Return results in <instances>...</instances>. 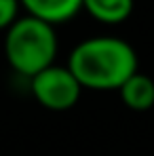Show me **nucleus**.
I'll return each mask as SVG.
<instances>
[{"label":"nucleus","instance_id":"1","mask_svg":"<svg viewBox=\"0 0 154 156\" xmlns=\"http://www.w3.org/2000/svg\"><path fill=\"white\" fill-rule=\"evenodd\" d=\"M139 66L137 53L116 36H93L78 42L70 53L68 68L82 89L118 91Z\"/></svg>","mask_w":154,"mask_h":156},{"label":"nucleus","instance_id":"2","mask_svg":"<svg viewBox=\"0 0 154 156\" xmlns=\"http://www.w3.org/2000/svg\"><path fill=\"white\" fill-rule=\"evenodd\" d=\"M57 47L55 26L45 23L32 15L19 17L4 36V53L9 66L17 74L27 78H34L42 70L51 68L57 57Z\"/></svg>","mask_w":154,"mask_h":156},{"label":"nucleus","instance_id":"3","mask_svg":"<svg viewBox=\"0 0 154 156\" xmlns=\"http://www.w3.org/2000/svg\"><path fill=\"white\" fill-rule=\"evenodd\" d=\"M30 80H32V93L36 101L51 112H66L74 108L82 93L80 82L70 72L68 66L53 63L51 68L42 70Z\"/></svg>","mask_w":154,"mask_h":156},{"label":"nucleus","instance_id":"4","mask_svg":"<svg viewBox=\"0 0 154 156\" xmlns=\"http://www.w3.org/2000/svg\"><path fill=\"white\" fill-rule=\"evenodd\" d=\"M27 15L45 23H66L82 11V0H19Z\"/></svg>","mask_w":154,"mask_h":156},{"label":"nucleus","instance_id":"5","mask_svg":"<svg viewBox=\"0 0 154 156\" xmlns=\"http://www.w3.org/2000/svg\"><path fill=\"white\" fill-rule=\"evenodd\" d=\"M123 104L133 112H146L154 105V80L141 72H135L118 89Z\"/></svg>","mask_w":154,"mask_h":156},{"label":"nucleus","instance_id":"6","mask_svg":"<svg viewBox=\"0 0 154 156\" xmlns=\"http://www.w3.org/2000/svg\"><path fill=\"white\" fill-rule=\"evenodd\" d=\"M82 9L99 23L118 26L133 13V0H82Z\"/></svg>","mask_w":154,"mask_h":156},{"label":"nucleus","instance_id":"7","mask_svg":"<svg viewBox=\"0 0 154 156\" xmlns=\"http://www.w3.org/2000/svg\"><path fill=\"white\" fill-rule=\"evenodd\" d=\"M19 0H0V30H9L19 19Z\"/></svg>","mask_w":154,"mask_h":156}]
</instances>
